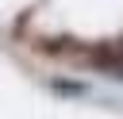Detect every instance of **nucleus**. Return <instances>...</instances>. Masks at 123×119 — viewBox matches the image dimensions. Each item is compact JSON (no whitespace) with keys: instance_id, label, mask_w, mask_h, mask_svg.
Segmentation results:
<instances>
[{"instance_id":"1","label":"nucleus","mask_w":123,"mask_h":119,"mask_svg":"<svg viewBox=\"0 0 123 119\" xmlns=\"http://www.w3.org/2000/svg\"><path fill=\"white\" fill-rule=\"evenodd\" d=\"M54 92H62V96H85V84L81 81H54Z\"/></svg>"}]
</instances>
